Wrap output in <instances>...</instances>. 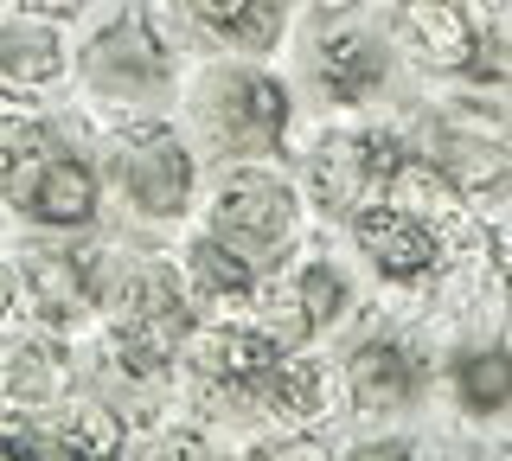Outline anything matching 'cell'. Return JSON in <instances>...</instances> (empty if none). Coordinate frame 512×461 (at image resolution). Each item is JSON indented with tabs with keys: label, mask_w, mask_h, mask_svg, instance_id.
Segmentation results:
<instances>
[{
	"label": "cell",
	"mask_w": 512,
	"mask_h": 461,
	"mask_svg": "<svg viewBox=\"0 0 512 461\" xmlns=\"http://www.w3.org/2000/svg\"><path fill=\"white\" fill-rule=\"evenodd\" d=\"M0 199L20 205L39 225H90L96 173L64 135L26 122V129L0 135Z\"/></svg>",
	"instance_id": "cell-1"
},
{
	"label": "cell",
	"mask_w": 512,
	"mask_h": 461,
	"mask_svg": "<svg viewBox=\"0 0 512 461\" xmlns=\"http://www.w3.org/2000/svg\"><path fill=\"white\" fill-rule=\"evenodd\" d=\"M199 372L224 397L276 410V417H314L320 410V372L314 365H288L282 340L263 327H212V340L199 353Z\"/></svg>",
	"instance_id": "cell-2"
},
{
	"label": "cell",
	"mask_w": 512,
	"mask_h": 461,
	"mask_svg": "<svg viewBox=\"0 0 512 461\" xmlns=\"http://www.w3.org/2000/svg\"><path fill=\"white\" fill-rule=\"evenodd\" d=\"M212 237L224 250H237L250 269L282 263L288 237H295V193L269 173H231L212 205Z\"/></svg>",
	"instance_id": "cell-3"
},
{
	"label": "cell",
	"mask_w": 512,
	"mask_h": 461,
	"mask_svg": "<svg viewBox=\"0 0 512 461\" xmlns=\"http://www.w3.org/2000/svg\"><path fill=\"white\" fill-rule=\"evenodd\" d=\"M199 109L218 122V141L231 154H263L276 148L288 129V97L276 77H256V71H218L212 97H199Z\"/></svg>",
	"instance_id": "cell-4"
},
{
	"label": "cell",
	"mask_w": 512,
	"mask_h": 461,
	"mask_svg": "<svg viewBox=\"0 0 512 461\" xmlns=\"http://www.w3.org/2000/svg\"><path fill=\"white\" fill-rule=\"evenodd\" d=\"M192 333V308H186V295L173 289V276H141L135 282V295H128V314H122V340H116V353L122 365L135 378H154L160 365L173 359V346H180Z\"/></svg>",
	"instance_id": "cell-5"
},
{
	"label": "cell",
	"mask_w": 512,
	"mask_h": 461,
	"mask_svg": "<svg viewBox=\"0 0 512 461\" xmlns=\"http://www.w3.org/2000/svg\"><path fill=\"white\" fill-rule=\"evenodd\" d=\"M122 193L141 205V212H154V218H173L180 205L192 199V161H186V148L173 141L167 129H141L135 141H122Z\"/></svg>",
	"instance_id": "cell-6"
},
{
	"label": "cell",
	"mask_w": 512,
	"mask_h": 461,
	"mask_svg": "<svg viewBox=\"0 0 512 461\" xmlns=\"http://www.w3.org/2000/svg\"><path fill=\"white\" fill-rule=\"evenodd\" d=\"M84 77L103 97H148V90L167 84V52H160V39L141 20H116L90 39Z\"/></svg>",
	"instance_id": "cell-7"
},
{
	"label": "cell",
	"mask_w": 512,
	"mask_h": 461,
	"mask_svg": "<svg viewBox=\"0 0 512 461\" xmlns=\"http://www.w3.org/2000/svg\"><path fill=\"white\" fill-rule=\"evenodd\" d=\"M404 167V148H397L384 129H365V135H340L320 148L314 161V193L327 205H352L372 186H391V173Z\"/></svg>",
	"instance_id": "cell-8"
},
{
	"label": "cell",
	"mask_w": 512,
	"mask_h": 461,
	"mask_svg": "<svg viewBox=\"0 0 512 461\" xmlns=\"http://www.w3.org/2000/svg\"><path fill=\"white\" fill-rule=\"evenodd\" d=\"M352 231H359V250L378 263V276H391V282H423L429 269H436V231L410 212L365 205V212L352 218Z\"/></svg>",
	"instance_id": "cell-9"
},
{
	"label": "cell",
	"mask_w": 512,
	"mask_h": 461,
	"mask_svg": "<svg viewBox=\"0 0 512 461\" xmlns=\"http://www.w3.org/2000/svg\"><path fill=\"white\" fill-rule=\"evenodd\" d=\"M352 391L372 410H397L423 391V359L397 340H372L365 353H352Z\"/></svg>",
	"instance_id": "cell-10"
},
{
	"label": "cell",
	"mask_w": 512,
	"mask_h": 461,
	"mask_svg": "<svg viewBox=\"0 0 512 461\" xmlns=\"http://www.w3.org/2000/svg\"><path fill=\"white\" fill-rule=\"evenodd\" d=\"M320 77H327V90H333L340 103L372 97L378 77H384V52H378V39L352 33V26L327 33V39H320Z\"/></svg>",
	"instance_id": "cell-11"
},
{
	"label": "cell",
	"mask_w": 512,
	"mask_h": 461,
	"mask_svg": "<svg viewBox=\"0 0 512 461\" xmlns=\"http://www.w3.org/2000/svg\"><path fill=\"white\" fill-rule=\"evenodd\" d=\"M205 33L244 45V52H263L282 33V0H180Z\"/></svg>",
	"instance_id": "cell-12"
},
{
	"label": "cell",
	"mask_w": 512,
	"mask_h": 461,
	"mask_svg": "<svg viewBox=\"0 0 512 461\" xmlns=\"http://www.w3.org/2000/svg\"><path fill=\"white\" fill-rule=\"evenodd\" d=\"M455 391H461L468 410H480V417L506 410L512 404V353H468V359H455Z\"/></svg>",
	"instance_id": "cell-13"
},
{
	"label": "cell",
	"mask_w": 512,
	"mask_h": 461,
	"mask_svg": "<svg viewBox=\"0 0 512 461\" xmlns=\"http://www.w3.org/2000/svg\"><path fill=\"white\" fill-rule=\"evenodd\" d=\"M52 71H58V39H52V33H39V26H20V33L0 39V77H7V84L39 90Z\"/></svg>",
	"instance_id": "cell-14"
},
{
	"label": "cell",
	"mask_w": 512,
	"mask_h": 461,
	"mask_svg": "<svg viewBox=\"0 0 512 461\" xmlns=\"http://www.w3.org/2000/svg\"><path fill=\"white\" fill-rule=\"evenodd\" d=\"M192 282L218 301H244L256 289V269L237 257V250H224L218 237H205V244H192Z\"/></svg>",
	"instance_id": "cell-15"
},
{
	"label": "cell",
	"mask_w": 512,
	"mask_h": 461,
	"mask_svg": "<svg viewBox=\"0 0 512 461\" xmlns=\"http://www.w3.org/2000/svg\"><path fill=\"white\" fill-rule=\"evenodd\" d=\"M340 301H346V282L333 269H308L301 276V314H308V327H327L340 314Z\"/></svg>",
	"instance_id": "cell-16"
},
{
	"label": "cell",
	"mask_w": 512,
	"mask_h": 461,
	"mask_svg": "<svg viewBox=\"0 0 512 461\" xmlns=\"http://www.w3.org/2000/svg\"><path fill=\"white\" fill-rule=\"evenodd\" d=\"M32 7H71V0H32Z\"/></svg>",
	"instance_id": "cell-17"
}]
</instances>
